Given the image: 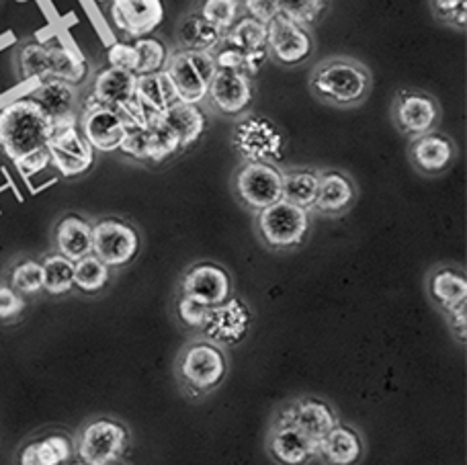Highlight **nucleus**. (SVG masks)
Instances as JSON below:
<instances>
[{"mask_svg":"<svg viewBox=\"0 0 467 465\" xmlns=\"http://www.w3.org/2000/svg\"><path fill=\"white\" fill-rule=\"evenodd\" d=\"M52 131L54 121L29 97L0 109V150L25 177L49 166L47 142Z\"/></svg>","mask_w":467,"mask_h":465,"instance_id":"obj_1","label":"nucleus"},{"mask_svg":"<svg viewBox=\"0 0 467 465\" xmlns=\"http://www.w3.org/2000/svg\"><path fill=\"white\" fill-rule=\"evenodd\" d=\"M398 129L410 138H419L422 134L439 126L441 107L437 98L416 88H402L396 93L394 109H391Z\"/></svg>","mask_w":467,"mask_h":465,"instance_id":"obj_12","label":"nucleus"},{"mask_svg":"<svg viewBox=\"0 0 467 465\" xmlns=\"http://www.w3.org/2000/svg\"><path fill=\"white\" fill-rule=\"evenodd\" d=\"M234 191L242 205L263 212L283 199V170L269 162H244L234 177Z\"/></svg>","mask_w":467,"mask_h":465,"instance_id":"obj_7","label":"nucleus"},{"mask_svg":"<svg viewBox=\"0 0 467 465\" xmlns=\"http://www.w3.org/2000/svg\"><path fill=\"white\" fill-rule=\"evenodd\" d=\"M328 0H279L281 15L302 27H312L327 11Z\"/></svg>","mask_w":467,"mask_h":465,"instance_id":"obj_41","label":"nucleus"},{"mask_svg":"<svg viewBox=\"0 0 467 465\" xmlns=\"http://www.w3.org/2000/svg\"><path fill=\"white\" fill-rule=\"evenodd\" d=\"M164 72L169 74L181 103L202 105L210 93V82L218 68H215L212 52L181 49V52L169 56Z\"/></svg>","mask_w":467,"mask_h":465,"instance_id":"obj_3","label":"nucleus"},{"mask_svg":"<svg viewBox=\"0 0 467 465\" xmlns=\"http://www.w3.org/2000/svg\"><path fill=\"white\" fill-rule=\"evenodd\" d=\"M181 294L195 297L205 305H220L232 297V279L228 271L213 263H199L191 267L181 281Z\"/></svg>","mask_w":467,"mask_h":465,"instance_id":"obj_16","label":"nucleus"},{"mask_svg":"<svg viewBox=\"0 0 467 465\" xmlns=\"http://www.w3.org/2000/svg\"><path fill=\"white\" fill-rule=\"evenodd\" d=\"M41 269H44V289L49 295H64L74 287V263L60 253L46 256Z\"/></svg>","mask_w":467,"mask_h":465,"instance_id":"obj_35","label":"nucleus"},{"mask_svg":"<svg viewBox=\"0 0 467 465\" xmlns=\"http://www.w3.org/2000/svg\"><path fill=\"white\" fill-rule=\"evenodd\" d=\"M179 36L182 46L187 49H202V52H213L215 47L222 44L223 31L215 27V25L207 23L203 16L191 15L182 21Z\"/></svg>","mask_w":467,"mask_h":465,"instance_id":"obj_32","label":"nucleus"},{"mask_svg":"<svg viewBox=\"0 0 467 465\" xmlns=\"http://www.w3.org/2000/svg\"><path fill=\"white\" fill-rule=\"evenodd\" d=\"M78 129L87 142L93 146L95 152H115L121 148V142L128 128L121 115L111 107L97 105L93 101H85L82 113L78 118Z\"/></svg>","mask_w":467,"mask_h":465,"instance_id":"obj_13","label":"nucleus"},{"mask_svg":"<svg viewBox=\"0 0 467 465\" xmlns=\"http://www.w3.org/2000/svg\"><path fill=\"white\" fill-rule=\"evenodd\" d=\"M136 101L146 113L148 126H152V123H156L158 119H162V115L169 111L172 105L181 103V98L172 87L169 74L162 70V72L138 77Z\"/></svg>","mask_w":467,"mask_h":465,"instance_id":"obj_21","label":"nucleus"},{"mask_svg":"<svg viewBox=\"0 0 467 465\" xmlns=\"http://www.w3.org/2000/svg\"><path fill=\"white\" fill-rule=\"evenodd\" d=\"M223 41L228 46L238 47L242 52H253V49L265 47L266 44V25L253 19V16H240L232 27L223 33Z\"/></svg>","mask_w":467,"mask_h":465,"instance_id":"obj_34","label":"nucleus"},{"mask_svg":"<svg viewBox=\"0 0 467 465\" xmlns=\"http://www.w3.org/2000/svg\"><path fill=\"white\" fill-rule=\"evenodd\" d=\"M25 310V300L11 285H0V320L16 318Z\"/></svg>","mask_w":467,"mask_h":465,"instance_id":"obj_48","label":"nucleus"},{"mask_svg":"<svg viewBox=\"0 0 467 465\" xmlns=\"http://www.w3.org/2000/svg\"><path fill=\"white\" fill-rule=\"evenodd\" d=\"M16 60H19V72L23 80H37L39 85L49 80V44L27 41L19 49Z\"/></svg>","mask_w":467,"mask_h":465,"instance_id":"obj_33","label":"nucleus"},{"mask_svg":"<svg viewBox=\"0 0 467 465\" xmlns=\"http://www.w3.org/2000/svg\"><path fill=\"white\" fill-rule=\"evenodd\" d=\"M74 453L72 441L66 435H47L27 443L19 453V465H64Z\"/></svg>","mask_w":467,"mask_h":465,"instance_id":"obj_28","label":"nucleus"},{"mask_svg":"<svg viewBox=\"0 0 467 465\" xmlns=\"http://www.w3.org/2000/svg\"><path fill=\"white\" fill-rule=\"evenodd\" d=\"M130 433L121 422L97 418L82 429L77 453L87 465H107L121 458L128 450Z\"/></svg>","mask_w":467,"mask_h":465,"instance_id":"obj_9","label":"nucleus"},{"mask_svg":"<svg viewBox=\"0 0 467 465\" xmlns=\"http://www.w3.org/2000/svg\"><path fill=\"white\" fill-rule=\"evenodd\" d=\"M357 199V187L348 174L340 170L320 172L318 195L314 210L324 215H340L353 207Z\"/></svg>","mask_w":467,"mask_h":465,"instance_id":"obj_24","label":"nucleus"},{"mask_svg":"<svg viewBox=\"0 0 467 465\" xmlns=\"http://www.w3.org/2000/svg\"><path fill=\"white\" fill-rule=\"evenodd\" d=\"M41 109L46 111L54 126H64V123H78V93L77 87L68 85L64 80H47L33 90L29 95Z\"/></svg>","mask_w":467,"mask_h":465,"instance_id":"obj_20","label":"nucleus"},{"mask_svg":"<svg viewBox=\"0 0 467 465\" xmlns=\"http://www.w3.org/2000/svg\"><path fill=\"white\" fill-rule=\"evenodd\" d=\"M242 8H244L246 16L269 25L275 16L281 15L279 0H242Z\"/></svg>","mask_w":467,"mask_h":465,"instance_id":"obj_47","label":"nucleus"},{"mask_svg":"<svg viewBox=\"0 0 467 465\" xmlns=\"http://www.w3.org/2000/svg\"><path fill=\"white\" fill-rule=\"evenodd\" d=\"M234 150L244 162H277L285 152V136L269 118L244 115L234 128Z\"/></svg>","mask_w":467,"mask_h":465,"instance_id":"obj_5","label":"nucleus"},{"mask_svg":"<svg viewBox=\"0 0 467 465\" xmlns=\"http://www.w3.org/2000/svg\"><path fill=\"white\" fill-rule=\"evenodd\" d=\"M88 77L87 57L66 46H49V80H64L68 85H82Z\"/></svg>","mask_w":467,"mask_h":465,"instance_id":"obj_30","label":"nucleus"},{"mask_svg":"<svg viewBox=\"0 0 467 465\" xmlns=\"http://www.w3.org/2000/svg\"><path fill=\"white\" fill-rule=\"evenodd\" d=\"M266 54L281 66L304 64L314 52V37L307 27L277 15L266 25Z\"/></svg>","mask_w":467,"mask_h":465,"instance_id":"obj_11","label":"nucleus"},{"mask_svg":"<svg viewBox=\"0 0 467 465\" xmlns=\"http://www.w3.org/2000/svg\"><path fill=\"white\" fill-rule=\"evenodd\" d=\"M432 16L447 27L465 31L467 27V0H431Z\"/></svg>","mask_w":467,"mask_h":465,"instance_id":"obj_42","label":"nucleus"},{"mask_svg":"<svg viewBox=\"0 0 467 465\" xmlns=\"http://www.w3.org/2000/svg\"><path fill=\"white\" fill-rule=\"evenodd\" d=\"M111 279V269L103 261H99L95 254H88L85 259L74 263V287H78L85 294H97L105 289Z\"/></svg>","mask_w":467,"mask_h":465,"instance_id":"obj_36","label":"nucleus"},{"mask_svg":"<svg viewBox=\"0 0 467 465\" xmlns=\"http://www.w3.org/2000/svg\"><path fill=\"white\" fill-rule=\"evenodd\" d=\"M64 465H87V463H82V461H78V463H64Z\"/></svg>","mask_w":467,"mask_h":465,"instance_id":"obj_50","label":"nucleus"},{"mask_svg":"<svg viewBox=\"0 0 467 465\" xmlns=\"http://www.w3.org/2000/svg\"><path fill=\"white\" fill-rule=\"evenodd\" d=\"M107 62H109L111 68H119L125 72H133L138 70V52L133 44H113L109 49H107Z\"/></svg>","mask_w":467,"mask_h":465,"instance_id":"obj_45","label":"nucleus"},{"mask_svg":"<svg viewBox=\"0 0 467 465\" xmlns=\"http://www.w3.org/2000/svg\"><path fill=\"white\" fill-rule=\"evenodd\" d=\"M327 465H357L363 458V441L353 429L337 425L318 443V453Z\"/></svg>","mask_w":467,"mask_h":465,"instance_id":"obj_26","label":"nucleus"},{"mask_svg":"<svg viewBox=\"0 0 467 465\" xmlns=\"http://www.w3.org/2000/svg\"><path fill=\"white\" fill-rule=\"evenodd\" d=\"M138 52V70L136 77H144V74L162 72L166 62H169V49L156 37H140L133 41Z\"/></svg>","mask_w":467,"mask_h":465,"instance_id":"obj_38","label":"nucleus"},{"mask_svg":"<svg viewBox=\"0 0 467 465\" xmlns=\"http://www.w3.org/2000/svg\"><path fill=\"white\" fill-rule=\"evenodd\" d=\"M250 328V310L236 297H228L220 305H213L207 314L202 332L213 345L232 346L246 336Z\"/></svg>","mask_w":467,"mask_h":465,"instance_id":"obj_15","label":"nucleus"},{"mask_svg":"<svg viewBox=\"0 0 467 465\" xmlns=\"http://www.w3.org/2000/svg\"><path fill=\"white\" fill-rule=\"evenodd\" d=\"M164 19L161 0H113L111 21L125 36L148 37Z\"/></svg>","mask_w":467,"mask_h":465,"instance_id":"obj_19","label":"nucleus"},{"mask_svg":"<svg viewBox=\"0 0 467 465\" xmlns=\"http://www.w3.org/2000/svg\"><path fill=\"white\" fill-rule=\"evenodd\" d=\"M408 156H410L416 170L427 174V177H437V174L451 169L457 158V146L443 131L432 129L429 134L412 138Z\"/></svg>","mask_w":467,"mask_h":465,"instance_id":"obj_17","label":"nucleus"},{"mask_svg":"<svg viewBox=\"0 0 467 465\" xmlns=\"http://www.w3.org/2000/svg\"><path fill=\"white\" fill-rule=\"evenodd\" d=\"M140 253V234L119 218L99 220L93 226V254L109 269L130 264Z\"/></svg>","mask_w":467,"mask_h":465,"instance_id":"obj_10","label":"nucleus"},{"mask_svg":"<svg viewBox=\"0 0 467 465\" xmlns=\"http://www.w3.org/2000/svg\"><path fill=\"white\" fill-rule=\"evenodd\" d=\"M371 87V72L365 68V64L347 56L320 62L310 78V90L316 98L343 109L365 103Z\"/></svg>","mask_w":467,"mask_h":465,"instance_id":"obj_2","label":"nucleus"},{"mask_svg":"<svg viewBox=\"0 0 467 465\" xmlns=\"http://www.w3.org/2000/svg\"><path fill=\"white\" fill-rule=\"evenodd\" d=\"M148 140H150L148 162H164L179 150H182L179 134L164 119H158L156 123H152V126H148Z\"/></svg>","mask_w":467,"mask_h":465,"instance_id":"obj_37","label":"nucleus"},{"mask_svg":"<svg viewBox=\"0 0 467 465\" xmlns=\"http://www.w3.org/2000/svg\"><path fill=\"white\" fill-rule=\"evenodd\" d=\"M119 150L123 154L136 158V160H148V152H150L148 128L128 129V134H125Z\"/></svg>","mask_w":467,"mask_h":465,"instance_id":"obj_46","label":"nucleus"},{"mask_svg":"<svg viewBox=\"0 0 467 465\" xmlns=\"http://www.w3.org/2000/svg\"><path fill=\"white\" fill-rule=\"evenodd\" d=\"M316 453H318V445L299 429L273 425L269 435V455L273 461L279 465H306L316 458Z\"/></svg>","mask_w":467,"mask_h":465,"instance_id":"obj_22","label":"nucleus"},{"mask_svg":"<svg viewBox=\"0 0 467 465\" xmlns=\"http://www.w3.org/2000/svg\"><path fill=\"white\" fill-rule=\"evenodd\" d=\"M266 57H269V54H266V47H258V49H253V52H246L244 72L248 74V77H253V74H256L263 68Z\"/></svg>","mask_w":467,"mask_h":465,"instance_id":"obj_49","label":"nucleus"},{"mask_svg":"<svg viewBox=\"0 0 467 465\" xmlns=\"http://www.w3.org/2000/svg\"><path fill=\"white\" fill-rule=\"evenodd\" d=\"M56 248L72 263L93 254V223L80 215H66L56 226Z\"/></svg>","mask_w":467,"mask_h":465,"instance_id":"obj_25","label":"nucleus"},{"mask_svg":"<svg viewBox=\"0 0 467 465\" xmlns=\"http://www.w3.org/2000/svg\"><path fill=\"white\" fill-rule=\"evenodd\" d=\"M429 292L445 314L467 308V279L462 271L437 269L429 279Z\"/></svg>","mask_w":467,"mask_h":465,"instance_id":"obj_27","label":"nucleus"},{"mask_svg":"<svg viewBox=\"0 0 467 465\" xmlns=\"http://www.w3.org/2000/svg\"><path fill=\"white\" fill-rule=\"evenodd\" d=\"M320 172L310 169H296L283 172V199L304 210H314L316 195H318Z\"/></svg>","mask_w":467,"mask_h":465,"instance_id":"obj_31","label":"nucleus"},{"mask_svg":"<svg viewBox=\"0 0 467 465\" xmlns=\"http://www.w3.org/2000/svg\"><path fill=\"white\" fill-rule=\"evenodd\" d=\"M242 0H203L199 16L226 33L240 19Z\"/></svg>","mask_w":467,"mask_h":465,"instance_id":"obj_40","label":"nucleus"},{"mask_svg":"<svg viewBox=\"0 0 467 465\" xmlns=\"http://www.w3.org/2000/svg\"><path fill=\"white\" fill-rule=\"evenodd\" d=\"M226 355H223L218 345L210 343V340L189 345L177 361V373L182 386L189 388L195 396L218 388L222 379L226 377Z\"/></svg>","mask_w":467,"mask_h":465,"instance_id":"obj_6","label":"nucleus"},{"mask_svg":"<svg viewBox=\"0 0 467 465\" xmlns=\"http://www.w3.org/2000/svg\"><path fill=\"white\" fill-rule=\"evenodd\" d=\"M213 56V62H215V68L218 70H228V72H244V57H246V52H242V49L238 47H232L228 46L226 41L222 39V44L213 49L212 52Z\"/></svg>","mask_w":467,"mask_h":465,"instance_id":"obj_44","label":"nucleus"},{"mask_svg":"<svg viewBox=\"0 0 467 465\" xmlns=\"http://www.w3.org/2000/svg\"><path fill=\"white\" fill-rule=\"evenodd\" d=\"M275 425L296 427L318 445L338 425V420L327 402L318 400V398H302V400L283 406L277 418H275Z\"/></svg>","mask_w":467,"mask_h":465,"instance_id":"obj_14","label":"nucleus"},{"mask_svg":"<svg viewBox=\"0 0 467 465\" xmlns=\"http://www.w3.org/2000/svg\"><path fill=\"white\" fill-rule=\"evenodd\" d=\"M8 285L21 295H36L44 292V269H41V263L27 259L15 264V269L11 271V284Z\"/></svg>","mask_w":467,"mask_h":465,"instance_id":"obj_39","label":"nucleus"},{"mask_svg":"<svg viewBox=\"0 0 467 465\" xmlns=\"http://www.w3.org/2000/svg\"><path fill=\"white\" fill-rule=\"evenodd\" d=\"M162 119L179 134L182 150L199 142V138L205 134L207 128V115L202 109V105L177 103L162 115Z\"/></svg>","mask_w":467,"mask_h":465,"instance_id":"obj_29","label":"nucleus"},{"mask_svg":"<svg viewBox=\"0 0 467 465\" xmlns=\"http://www.w3.org/2000/svg\"><path fill=\"white\" fill-rule=\"evenodd\" d=\"M177 314H179V320L185 324V326L193 330H202L207 320V314H210V305L195 300V297L181 294L177 302Z\"/></svg>","mask_w":467,"mask_h":465,"instance_id":"obj_43","label":"nucleus"},{"mask_svg":"<svg viewBox=\"0 0 467 465\" xmlns=\"http://www.w3.org/2000/svg\"><path fill=\"white\" fill-rule=\"evenodd\" d=\"M107 465H121V463H117V461H113V463H107Z\"/></svg>","mask_w":467,"mask_h":465,"instance_id":"obj_51","label":"nucleus"},{"mask_svg":"<svg viewBox=\"0 0 467 465\" xmlns=\"http://www.w3.org/2000/svg\"><path fill=\"white\" fill-rule=\"evenodd\" d=\"M256 230L273 251H291L304 243L310 230V212L281 199L256 213Z\"/></svg>","mask_w":467,"mask_h":465,"instance_id":"obj_4","label":"nucleus"},{"mask_svg":"<svg viewBox=\"0 0 467 465\" xmlns=\"http://www.w3.org/2000/svg\"><path fill=\"white\" fill-rule=\"evenodd\" d=\"M47 156L49 164L66 179L80 177L95 164V150L80 134L78 123L54 126L47 142Z\"/></svg>","mask_w":467,"mask_h":465,"instance_id":"obj_8","label":"nucleus"},{"mask_svg":"<svg viewBox=\"0 0 467 465\" xmlns=\"http://www.w3.org/2000/svg\"><path fill=\"white\" fill-rule=\"evenodd\" d=\"M99 3H107V0H99Z\"/></svg>","mask_w":467,"mask_h":465,"instance_id":"obj_52","label":"nucleus"},{"mask_svg":"<svg viewBox=\"0 0 467 465\" xmlns=\"http://www.w3.org/2000/svg\"><path fill=\"white\" fill-rule=\"evenodd\" d=\"M136 82L138 77L133 72H125L107 66V68L99 72L97 78L93 80L88 101L103 107H111V109H119L121 105L136 98Z\"/></svg>","mask_w":467,"mask_h":465,"instance_id":"obj_23","label":"nucleus"},{"mask_svg":"<svg viewBox=\"0 0 467 465\" xmlns=\"http://www.w3.org/2000/svg\"><path fill=\"white\" fill-rule=\"evenodd\" d=\"M253 97L254 88L248 74L228 70L215 72L210 82V93H207L213 109L223 115L246 113L250 103H253Z\"/></svg>","mask_w":467,"mask_h":465,"instance_id":"obj_18","label":"nucleus"}]
</instances>
